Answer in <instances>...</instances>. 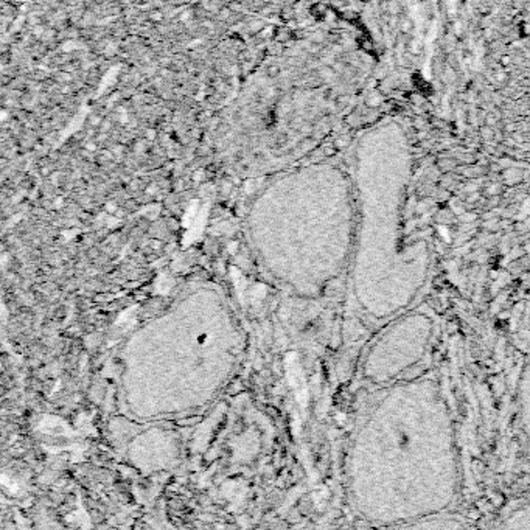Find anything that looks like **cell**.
<instances>
[{"instance_id": "6da1fadb", "label": "cell", "mask_w": 530, "mask_h": 530, "mask_svg": "<svg viewBox=\"0 0 530 530\" xmlns=\"http://www.w3.org/2000/svg\"><path fill=\"white\" fill-rule=\"evenodd\" d=\"M460 470L454 420L437 380L384 388L354 440L352 492L361 516L386 527H412L450 513Z\"/></svg>"}, {"instance_id": "7a4b0ae2", "label": "cell", "mask_w": 530, "mask_h": 530, "mask_svg": "<svg viewBox=\"0 0 530 530\" xmlns=\"http://www.w3.org/2000/svg\"><path fill=\"white\" fill-rule=\"evenodd\" d=\"M358 234L354 296L367 318L389 322L417 300L431 274V250L404 235L410 179L406 137L394 122L362 137L358 152Z\"/></svg>"}, {"instance_id": "3957f363", "label": "cell", "mask_w": 530, "mask_h": 530, "mask_svg": "<svg viewBox=\"0 0 530 530\" xmlns=\"http://www.w3.org/2000/svg\"><path fill=\"white\" fill-rule=\"evenodd\" d=\"M434 334V319L424 311L408 310L394 318L368 350L366 378L380 388L406 380L409 372L428 356Z\"/></svg>"}, {"instance_id": "277c9868", "label": "cell", "mask_w": 530, "mask_h": 530, "mask_svg": "<svg viewBox=\"0 0 530 530\" xmlns=\"http://www.w3.org/2000/svg\"><path fill=\"white\" fill-rule=\"evenodd\" d=\"M518 422L522 434L524 456L530 465V360L522 366L518 380Z\"/></svg>"}, {"instance_id": "5b68a950", "label": "cell", "mask_w": 530, "mask_h": 530, "mask_svg": "<svg viewBox=\"0 0 530 530\" xmlns=\"http://www.w3.org/2000/svg\"><path fill=\"white\" fill-rule=\"evenodd\" d=\"M502 527L507 528H530V504L520 506L513 508L506 520L502 521Z\"/></svg>"}, {"instance_id": "8992f818", "label": "cell", "mask_w": 530, "mask_h": 530, "mask_svg": "<svg viewBox=\"0 0 530 530\" xmlns=\"http://www.w3.org/2000/svg\"><path fill=\"white\" fill-rule=\"evenodd\" d=\"M526 330L528 333L530 338V302H528V308H527V316H526Z\"/></svg>"}]
</instances>
